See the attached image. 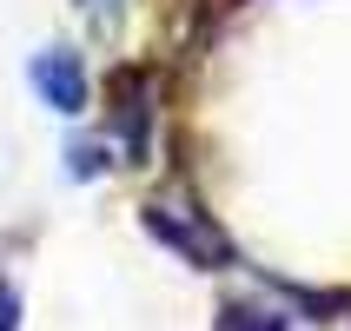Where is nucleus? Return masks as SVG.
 Returning <instances> with one entry per match:
<instances>
[{"mask_svg": "<svg viewBox=\"0 0 351 331\" xmlns=\"http://www.w3.org/2000/svg\"><path fill=\"white\" fill-rule=\"evenodd\" d=\"M146 225H153V232L166 238L179 258H193V265H206V272L232 258V238L219 232V225L199 212L193 199H153V206H146Z\"/></svg>", "mask_w": 351, "mask_h": 331, "instance_id": "nucleus-1", "label": "nucleus"}, {"mask_svg": "<svg viewBox=\"0 0 351 331\" xmlns=\"http://www.w3.org/2000/svg\"><path fill=\"white\" fill-rule=\"evenodd\" d=\"M34 86H40V99H47L53 113H80V106H86V66H80L66 47L34 53Z\"/></svg>", "mask_w": 351, "mask_h": 331, "instance_id": "nucleus-2", "label": "nucleus"}, {"mask_svg": "<svg viewBox=\"0 0 351 331\" xmlns=\"http://www.w3.org/2000/svg\"><path fill=\"white\" fill-rule=\"evenodd\" d=\"M219 331H285V312L239 298V305H226V312H219Z\"/></svg>", "mask_w": 351, "mask_h": 331, "instance_id": "nucleus-3", "label": "nucleus"}, {"mask_svg": "<svg viewBox=\"0 0 351 331\" xmlns=\"http://www.w3.org/2000/svg\"><path fill=\"white\" fill-rule=\"evenodd\" d=\"M20 325V292H14V278H0V331H14Z\"/></svg>", "mask_w": 351, "mask_h": 331, "instance_id": "nucleus-4", "label": "nucleus"}]
</instances>
